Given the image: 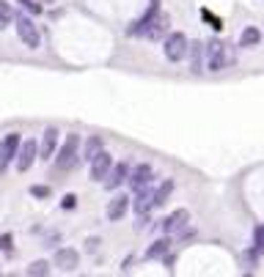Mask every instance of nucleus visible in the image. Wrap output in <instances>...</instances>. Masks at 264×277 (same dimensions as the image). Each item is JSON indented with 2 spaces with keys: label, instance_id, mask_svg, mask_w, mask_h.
<instances>
[{
  "label": "nucleus",
  "instance_id": "a878e982",
  "mask_svg": "<svg viewBox=\"0 0 264 277\" xmlns=\"http://www.w3.org/2000/svg\"><path fill=\"white\" fill-rule=\"evenodd\" d=\"M75 206H77V195H63V201H61V209L72 211Z\"/></svg>",
  "mask_w": 264,
  "mask_h": 277
},
{
  "label": "nucleus",
  "instance_id": "20e7f679",
  "mask_svg": "<svg viewBox=\"0 0 264 277\" xmlns=\"http://www.w3.org/2000/svg\"><path fill=\"white\" fill-rule=\"evenodd\" d=\"M187 52H190V42H187V36L185 33H168L163 38V55L171 63H179V61H185L187 58Z\"/></svg>",
  "mask_w": 264,
  "mask_h": 277
},
{
  "label": "nucleus",
  "instance_id": "9b49d317",
  "mask_svg": "<svg viewBox=\"0 0 264 277\" xmlns=\"http://www.w3.org/2000/svg\"><path fill=\"white\" fill-rule=\"evenodd\" d=\"M130 206H132V201H130V197H127L124 192H121V195H113V197L108 201L105 214H108L110 223H118V220H121V217L127 214V211H130Z\"/></svg>",
  "mask_w": 264,
  "mask_h": 277
},
{
  "label": "nucleus",
  "instance_id": "2eb2a0df",
  "mask_svg": "<svg viewBox=\"0 0 264 277\" xmlns=\"http://www.w3.org/2000/svg\"><path fill=\"white\" fill-rule=\"evenodd\" d=\"M105 151V140L99 137V134H91V137L85 140V146H83V160H88L91 162L97 154H102Z\"/></svg>",
  "mask_w": 264,
  "mask_h": 277
},
{
  "label": "nucleus",
  "instance_id": "423d86ee",
  "mask_svg": "<svg viewBox=\"0 0 264 277\" xmlns=\"http://www.w3.org/2000/svg\"><path fill=\"white\" fill-rule=\"evenodd\" d=\"M14 28H17V36L20 42L30 47V50H36L39 44H42V33H39V28L33 25V19L28 17H14Z\"/></svg>",
  "mask_w": 264,
  "mask_h": 277
},
{
  "label": "nucleus",
  "instance_id": "f8f14e48",
  "mask_svg": "<svg viewBox=\"0 0 264 277\" xmlns=\"http://www.w3.org/2000/svg\"><path fill=\"white\" fill-rule=\"evenodd\" d=\"M130 173H132V165H130V162L113 165V168H110V173H108V179H105V187H108V189H118L121 184H127V181H130Z\"/></svg>",
  "mask_w": 264,
  "mask_h": 277
},
{
  "label": "nucleus",
  "instance_id": "39448f33",
  "mask_svg": "<svg viewBox=\"0 0 264 277\" xmlns=\"http://www.w3.org/2000/svg\"><path fill=\"white\" fill-rule=\"evenodd\" d=\"M22 146V137L20 132H9L0 137V176L6 173V168L11 165V160H17V151Z\"/></svg>",
  "mask_w": 264,
  "mask_h": 277
},
{
  "label": "nucleus",
  "instance_id": "9d476101",
  "mask_svg": "<svg viewBox=\"0 0 264 277\" xmlns=\"http://www.w3.org/2000/svg\"><path fill=\"white\" fill-rule=\"evenodd\" d=\"M58 137H61V132L55 129V126H47L44 134H42V143H39V156L42 160H52L55 151H58Z\"/></svg>",
  "mask_w": 264,
  "mask_h": 277
},
{
  "label": "nucleus",
  "instance_id": "b1692460",
  "mask_svg": "<svg viewBox=\"0 0 264 277\" xmlns=\"http://www.w3.org/2000/svg\"><path fill=\"white\" fill-rule=\"evenodd\" d=\"M201 17H204V19H206V22H209V25H212V28H215V30H220V28H223V22H220V19H218V17H215V14H209V11H206V9H204V11H201Z\"/></svg>",
  "mask_w": 264,
  "mask_h": 277
},
{
  "label": "nucleus",
  "instance_id": "7ed1b4c3",
  "mask_svg": "<svg viewBox=\"0 0 264 277\" xmlns=\"http://www.w3.org/2000/svg\"><path fill=\"white\" fill-rule=\"evenodd\" d=\"M80 162V134H66V140H63V146L55 151V165L52 168L58 173H69L75 170Z\"/></svg>",
  "mask_w": 264,
  "mask_h": 277
},
{
  "label": "nucleus",
  "instance_id": "dca6fc26",
  "mask_svg": "<svg viewBox=\"0 0 264 277\" xmlns=\"http://www.w3.org/2000/svg\"><path fill=\"white\" fill-rule=\"evenodd\" d=\"M187 55H193V72H196V74H201L204 69H206L204 44H201V42H193V44H190V52H187Z\"/></svg>",
  "mask_w": 264,
  "mask_h": 277
},
{
  "label": "nucleus",
  "instance_id": "1a4fd4ad",
  "mask_svg": "<svg viewBox=\"0 0 264 277\" xmlns=\"http://www.w3.org/2000/svg\"><path fill=\"white\" fill-rule=\"evenodd\" d=\"M151 179H154V168H151L149 162H138V165L132 168L130 181H127V184H130V187H132V192H135V189H140V187L151 184Z\"/></svg>",
  "mask_w": 264,
  "mask_h": 277
},
{
  "label": "nucleus",
  "instance_id": "6e6552de",
  "mask_svg": "<svg viewBox=\"0 0 264 277\" xmlns=\"http://www.w3.org/2000/svg\"><path fill=\"white\" fill-rule=\"evenodd\" d=\"M36 156H39V143L36 140H22V146H20V151H17V170L20 173H25L33 168V162H36Z\"/></svg>",
  "mask_w": 264,
  "mask_h": 277
},
{
  "label": "nucleus",
  "instance_id": "5701e85b",
  "mask_svg": "<svg viewBox=\"0 0 264 277\" xmlns=\"http://www.w3.org/2000/svg\"><path fill=\"white\" fill-rule=\"evenodd\" d=\"M30 195H33V197H42V201H47V197H50V187H44V184H33V187H30Z\"/></svg>",
  "mask_w": 264,
  "mask_h": 277
},
{
  "label": "nucleus",
  "instance_id": "412c9836",
  "mask_svg": "<svg viewBox=\"0 0 264 277\" xmlns=\"http://www.w3.org/2000/svg\"><path fill=\"white\" fill-rule=\"evenodd\" d=\"M14 19V11H11V3H6V0H0V25H6V22Z\"/></svg>",
  "mask_w": 264,
  "mask_h": 277
},
{
  "label": "nucleus",
  "instance_id": "aec40b11",
  "mask_svg": "<svg viewBox=\"0 0 264 277\" xmlns=\"http://www.w3.org/2000/svg\"><path fill=\"white\" fill-rule=\"evenodd\" d=\"M28 274H39V277H42V274H50V261H42V258L33 261V264L28 266Z\"/></svg>",
  "mask_w": 264,
  "mask_h": 277
},
{
  "label": "nucleus",
  "instance_id": "393cba45",
  "mask_svg": "<svg viewBox=\"0 0 264 277\" xmlns=\"http://www.w3.org/2000/svg\"><path fill=\"white\" fill-rule=\"evenodd\" d=\"M253 242H256V250H264V223L256 228V233H253Z\"/></svg>",
  "mask_w": 264,
  "mask_h": 277
},
{
  "label": "nucleus",
  "instance_id": "cd10ccee",
  "mask_svg": "<svg viewBox=\"0 0 264 277\" xmlns=\"http://www.w3.org/2000/svg\"><path fill=\"white\" fill-rule=\"evenodd\" d=\"M97 244H99V239H88L85 242V250L88 252H97Z\"/></svg>",
  "mask_w": 264,
  "mask_h": 277
},
{
  "label": "nucleus",
  "instance_id": "6ab92c4d",
  "mask_svg": "<svg viewBox=\"0 0 264 277\" xmlns=\"http://www.w3.org/2000/svg\"><path fill=\"white\" fill-rule=\"evenodd\" d=\"M261 42V30L259 28H245L242 30V36H239V47H242V50H251V47H256Z\"/></svg>",
  "mask_w": 264,
  "mask_h": 277
},
{
  "label": "nucleus",
  "instance_id": "f3484780",
  "mask_svg": "<svg viewBox=\"0 0 264 277\" xmlns=\"http://www.w3.org/2000/svg\"><path fill=\"white\" fill-rule=\"evenodd\" d=\"M168 250H171V239H168V233H165V239H157V242L146 250V261L165 258V255H168Z\"/></svg>",
  "mask_w": 264,
  "mask_h": 277
},
{
  "label": "nucleus",
  "instance_id": "4468645a",
  "mask_svg": "<svg viewBox=\"0 0 264 277\" xmlns=\"http://www.w3.org/2000/svg\"><path fill=\"white\" fill-rule=\"evenodd\" d=\"M110 168H113V160H110V154H108V151L97 154V156L91 160V181H105L108 173H110Z\"/></svg>",
  "mask_w": 264,
  "mask_h": 277
},
{
  "label": "nucleus",
  "instance_id": "bb28decb",
  "mask_svg": "<svg viewBox=\"0 0 264 277\" xmlns=\"http://www.w3.org/2000/svg\"><path fill=\"white\" fill-rule=\"evenodd\" d=\"M22 6H25V9L30 11V14H42V6L36 3V0H20Z\"/></svg>",
  "mask_w": 264,
  "mask_h": 277
},
{
  "label": "nucleus",
  "instance_id": "ddd939ff",
  "mask_svg": "<svg viewBox=\"0 0 264 277\" xmlns=\"http://www.w3.org/2000/svg\"><path fill=\"white\" fill-rule=\"evenodd\" d=\"M52 261L61 272H75L77 264H80V255H77V250H72V247H61V250H55Z\"/></svg>",
  "mask_w": 264,
  "mask_h": 277
},
{
  "label": "nucleus",
  "instance_id": "4be33fe9",
  "mask_svg": "<svg viewBox=\"0 0 264 277\" xmlns=\"http://www.w3.org/2000/svg\"><path fill=\"white\" fill-rule=\"evenodd\" d=\"M0 252H9V255L14 252V236H11V233H3V236H0Z\"/></svg>",
  "mask_w": 264,
  "mask_h": 277
},
{
  "label": "nucleus",
  "instance_id": "0eeeda50",
  "mask_svg": "<svg viewBox=\"0 0 264 277\" xmlns=\"http://www.w3.org/2000/svg\"><path fill=\"white\" fill-rule=\"evenodd\" d=\"M187 223H190V211H187V209H176V211H171L168 217L160 220V231L171 236V233H176V231H182V228H187Z\"/></svg>",
  "mask_w": 264,
  "mask_h": 277
},
{
  "label": "nucleus",
  "instance_id": "a211bd4d",
  "mask_svg": "<svg viewBox=\"0 0 264 277\" xmlns=\"http://www.w3.org/2000/svg\"><path fill=\"white\" fill-rule=\"evenodd\" d=\"M173 179H165L163 184H160L157 189H154V209H160V206H165V201L171 197V192H173Z\"/></svg>",
  "mask_w": 264,
  "mask_h": 277
},
{
  "label": "nucleus",
  "instance_id": "f03ea898",
  "mask_svg": "<svg viewBox=\"0 0 264 277\" xmlns=\"http://www.w3.org/2000/svg\"><path fill=\"white\" fill-rule=\"evenodd\" d=\"M204 58H206V69L209 72H223L234 63V55H231L228 44L223 38H209L204 44Z\"/></svg>",
  "mask_w": 264,
  "mask_h": 277
},
{
  "label": "nucleus",
  "instance_id": "f257e3e1",
  "mask_svg": "<svg viewBox=\"0 0 264 277\" xmlns=\"http://www.w3.org/2000/svg\"><path fill=\"white\" fill-rule=\"evenodd\" d=\"M168 28H171V17L160 9V0H151L146 14L132 22L130 28V36H138V38H151V42H160V38L168 36Z\"/></svg>",
  "mask_w": 264,
  "mask_h": 277
}]
</instances>
